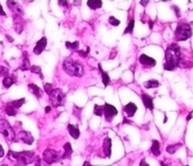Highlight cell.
<instances>
[{"label":"cell","mask_w":193,"mask_h":166,"mask_svg":"<svg viewBox=\"0 0 193 166\" xmlns=\"http://www.w3.org/2000/svg\"><path fill=\"white\" fill-rule=\"evenodd\" d=\"M180 56V48L177 44H171L165 50V63H164V70L174 71L178 67Z\"/></svg>","instance_id":"6da1fadb"},{"label":"cell","mask_w":193,"mask_h":166,"mask_svg":"<svg viewBox=\"0 0 193 166\" xmlns=\"http://www.w3.org/2000/svg\"><path fill=\"white\" fill-rule=\"evenodd\" d=\"M8 156L11 160H15V166H25L35 160V153L31 151H24L20 153L10 151Z\"/></svg>","instance_id":"7a4b0ae2"},{"label":"cell","mask_w":193,"mask_h":166,"mask_svg":"<svg viewBox=\"0 0 193 166\" xmlns=\"http://www.w3.org/2000/svg\"><path fill=\"white\" fill-rule=\"evenodd\" d=\"M63 69L66 74L72 76H82L84 75V67L81 63L71 58L66 59L63 63Z\"/></svg>","instance_id":"3957f363"},{"label":"cell","mask_w":193,"mask_h":166,"mask_svg":"<svg viewBox=\"0 0 193 166\" xmlns=\"http://www.w3.org/2000/svg\"><path fill=\"white\" fill-rule=\"evenodd\" d=\"M192 35V30L189 24L186 23H180L176 28L175 36L178 41H186L189 39Z\"/></svg>","instance_id":"277c9868"},{"label":"cell","mask_w":193,"mask_h":166,"mask_svg":"<svg viewBox=\"0 0 193 166\" xmlns=\"http://www.w3.org/2000/svg\"><path fill=\"white\" fill-rule=\"evenodd\" d=\"M0 133H2L8 141H13L16 138L14 129L12 128L10 124L4 119L0 120Z\"/></svg>","instance_id":"5b68a950"},{"label":"cell","mask_w":193,"mask_h":166,"mask_svg":"<svg viewBox=\"0 0 193 166\" xmlns=\"http://www.w3.org/2000/svg\"><path fill=\"white\" fill-rule=\"evenodd\" d=\"M52 104L54 106H61L65 103V94L61 89H53L48 94Z\"/></svg>","instance_id":"8992f818"},{"label":"cell","mask_w":193,"mask_h":166,"mask_svg":"<svg viewBox=\"0 0 193 166\" xmlns=\"http://www.w3.org/2000/svg\"><path fill=\"white\" fill-rule=\"evenodd\" d=\"M61 159H62V156H61L60 153L51 149H47L43 153V159L47 164L58 162Z\"/></svg>","instance_id":"52a82bcc"},{"label":"cell","mask_w":193,"mask_h":166,"mask_svg":"<svg viewBox=\"0 0 193 166\" xmlns=\"http://www.w3.org/2000/svg\"><path fill=\"white\" fill-rule=\"evenodd\" d=\"M104 108V114L105 117V120L107 122H111V121L114 119V117L118 114V110L116 109V107H114L113 105L109 104V103H105Z\"/></svg>","instance_id":"ba28073f"},{"label":"cell","mask_w":193,"mask_h":166,"mask_svg":"<svg viewBox=\"0 0 193 166\" xmlns=\"http://www.w3.org/2000/svg\"><path fill=\"white\" fill-rule=\"evenodd\" d=\"M47 38L46 37H43L41 38L38 42H37L36 46L34 47V49H33V52L36 54V55H40L42 52L44 50V48L47 46Z\"/></svg>","instance_id":"9c48e42d"},{"label":"cell","mask_w":193,"mask_h":166,"mask_svg":"<svg viewBox=\"0 0 193 166\" xmlns=\"http://www.w3.org/2000/svg\"><path fill=\"white\" fill-rule=\"evenodd\" d=\"M139 61L142 65H145V66H150V67H154L155 66V60L154 58L150 57V56H148L146 54H141L140 57H139Z\"/></svg>","instance_id":"30bf717a"},{"label":"cell","mask_w":193,"mask_h":166,"mask_svg":"<svg viewBox=\"0 0 193 166\" xmlns=\"http://www.w3.org/2000/svg\"><path fill=\"white\" fill-rule=\"evenodd\" d=\"M19 140L22 141V142H24L25 144L31 145L33 143V141H34V138H33V136L31 135L30 132L22 131L19 132Z\"/></svg>","instance_id":"8fae6325"},{"label":"cell","mask_w":193,"mask_h":166,"mask_svg":"<svg viewBox=\"0 0 193 166\" xmlns=\"http://www.w3.org/2000/svg\"><path fill=\"white\" fill-rule=\"evenodd\" d=\"M136 110H137V106H136V104H134L133 103H129L128 104H126L124 107V111L126 114V116H129V117H132L135 114Z\"/></svg>","instance_id":"7c38bea8"},{"label":"cell","mask_w":193,"mask_h":166,"mask_svg":"<svg viewBox=\"0 0 193 166\" xmlns=\"http://www.w3.org/2000/svg\"><path fill=\"white\" fill-rule=\"evenodd\" d=\"M143 103H144L145 107H147L150 110H154V102H153V98L151 96L147 95V94H142L141 96Z\"/></svg>","instance_id":"4fadbf2b"},{"label":"cell","mask_w":193,"mask_h":166,"mask_svg":"<svg viewBox=\"0 0 193 166\" xmlns=\"http://www.w3.org/2000/svg\"><path fill=\"white\" fill-rule=\"evenodd\" d=\"M104 152L106 156L110 157L111 156V139L109 137H106L104 141Z\"/></svg>","instance_id":"5bb4252c"},{"label":"cell","mask_w":193,"mask_h":166,"mask_svg":"<svg viewBox=\"0 0 193 166\" xmlns=\"http://www.w3.org/2000/svg\"><path fill=\"white\" fill-rule=\"evenodd\" d=\"M28 89H29V91L32 93L33 95H35V97H37L38 99H40L41 97H42V95H43L42 90H41V89L37 86V85L33 84V83H30L29 85H28Z\"/></svg>","instance_id":"9a60e30c"},{"label":"cell","mask_w":193,"mask_h":166,"mask_svg":"<svg viewBox=\"0 0 193 166\" xmlns=\"http://www.w3.org/2000/svg\"><path fill=\"white\" fill-rule=\"evenodd\" d=\"M68 131H69V133L71 134V136L72 138L75 139H77L80 135V131L77 127H75V125H72L71 124L68 125Z\"/></svg>","instance_id":"2e32d148"},{"label":"cell","mask_w":193,"mask_h":166,"mask_svg":"<svg viewBox=\"0 0 193 166\" xmlns=\"http://www.w3.org/2000/svg\"><path fill=\"white\" fill-rule=\"evenodd\" d=\"M30 62H29V57H28V53L26 51L23 52V63L22 65L20 66V70L21 71H27V70H30Z\"/></svg>","instance_id":"e0dca14e"},{"label":"cell","mask_w":193,"mask_h":166,"mask_svg":"<svg viewBox=\"0 0 193 166\" xmlns=\"http://www.w3.org/2000/svg\"><path fill=\"white\" fill-rule=\"evenodd\" d=\"M151 151L155 156H158L160 155V143L158 140H153V145L151 147Z\"/></svg>","instance_id":"ac0fdd59"},{"label":"cell","mask_w":193,"mask_h":166,"mask_svg":"<svg viewBox=\"0 0 193 166\" xmlns=\"http://www.w3.org/2000/svg\"><path fill=\"white\" fill-rule=\"evenodd\" d=\"M16 77L14 75H11V76H7L3 79V86L5 88H10L12 85L16 83Z\"/></svg>","instance_id":"d6986e66"},{"label":"cell","mask_w":193,"mask_h":166,"mask_svg":"<svg viewBox=\"0 0 193 166\" xmlns=\"http://www.w3.org/2000/svg\"><path fill=\"white\" fill-rule=\"evenodd\" d=\"M87 5L90 9L92 10H97V9H100L102 5V2L101 0H89L87 2Z\"/></svg>","instance_id":"ffe728a7"},{"label":"cell","mask_w":193,"mask_h":166,"mask_svg":"<svg viewBox=\"0 0 193 166\" xmlns=\"http://www.w3.org/2000/svg\"><path fill=\"white\" fill-rule=\"evenodd\" d=\"M98 69H100V72H101V74L102 83H104V87H106V86H107V85L109 84V82H110V78H109V76H108V75H107V72L102 70V68H101V65H98Z\"/></svg>","instance_id":"44dd1931"},{"label":"cell","mask_w":193,"mask_h":166,"mask_svg":"<svg viewBox=\"0 0 193 166\" xmlns=\"http://www.w3.org/2000/svg\"><path fill=\"white\" fill-rule=\"evenodd\" d=\"M25 103V99H20V100H13V102H10L8 103L7 104L10 105L13 108H15L16 110H18L19 107L22 106V104Z\"/></svg>","instance_id":"7402d4cb"},{"label":"cell","mask_w":193,"mask_h":166,"mask_svg":"<svg viewBox=\"0 0 193 166\" xmlns=\"http://www.w3.org/2000/svg\"><path fill=\"white\" fill-rule=\"evenodd\" d=\"M64 150H65V153L64 155L62 156V159H69L72 153V148L71 146V143H66L64 145Z\"/></svg>","instance_id":"603a6c76"},{"label":"cell","mask_w":193,"mask_h":166,"mask_svg":"<svg viewBox=\"0 0 193 166\" xmlns=\"http://www.w3.org/2000/svg\"><path fill=\"white\" fill-rule=\"evenodd\" d=\"M159 85H160V83H159L158 80L152 79V80H148V81H146L144 83V87L148 88V89H150V88H157V87L159 86Z\"/></svg>","instance_id":"cb8c5ba5"},{"label":"cell","mask_w":193,"mask_h":166,"mask_svg":"<svg viewBox=\"0 0 193 166\" xmlns=\"http://www.w3.org/2000/svg\"><path fill=\"white\" fill-rule=\"evenodd\" d=\"M104 105L95 104V107H94V114L97 116H100V117L102 116V114H104Z\"/></svg>","instance_id":"d4e9b609"},{"label":"cell","mask_w":193,"mask_h":166,"mask_svg":"<svg viewBox=\"0 0 193 166\" xmlns=\"http://www.w3.org/2000/svg\"><path fill=\"white\" fill-rule=\"evenodd\" d=\"M182 146V144H176V145H170L166 148V151L169 153H175L176 152L178 151V149Z\"/></svg>","instance_id":"484cf974"},{"label":"cell","mask_w":193,"mask_h":166,"mask_svg":"<svg viewBox=\"0 0 193 166\" xmlns=\"http://www.w3.org/2000/svg\"><path fill=\"white\" fill-rule=\"evenodd\" d=\"M5 111L9 116H16V114H18V110H16L15 108H13V107L10 106V105H8V104L6 105Z\"/></svg>","instance_id":"4316f807"},{"label":"cell","mask_w":193,"mask_h":166,"mask_svg":"<svg viewBox=\"0 0 193 166\" xmlns=\"http://www.w3.org/2000/svg\"><path fill=\"white\" fill-rule=\"evenodd\" d=\"M79 46V43L78 42H75V43H70L67 42L66 43V47L69 48V49H72V50H76L77 48Z\"/></svg>","instance_id":"83f0119b"},{"label":"cell","mask_w":193,"mask_h":166,"mask_svg":"<svg viewBox=\"0 0 193 166\" xmlns=\"http://www.w3.org/2000/svg\"><path fill=\"white\" fill-rule=\"evenodd\" d=\"M30 71L33 72V74H39L40 75V77L42 78V79L44 78V75L42 74V69H41V67H39V66H32L30 68Z\"/></svg>","instance_id":"f1b7e54d"},{"label":"cell","mask_w":193,"mask_h":166,"mask_svg":"<svg viewBox=\"0 0 193 166\" xmlns=\"http://www.w3.org/2000/svg\"><path fill=\"white\" fill-rule=\"evenodd\" d=\"M133 28H134V21L133 19H131V21H129V25L128 27L126 28V30L124 32V34H128V33H132V31H133Z\"/></svg>","instance_id":"f546056e"},{"label":"cell","mask_w":193,"mask_h":166,"mask_svg":"<svg viewBox=\"0 0 193 166\" xmlns=\"http://www.w3.org/2000/svg\"><path fill=\"white\" fill-rule=\"evenodd\" d=\"M8 75H9V71H8V69L3 67V66H0V76H2V77H7Z\"/></svg>","instance_id":"4dcf8cb0"},{"label":"cell","mask_w":193,"mask_h":166,"mask_svg":"<svg viewBox=\"0 0 193 166\" xmlns=\"http://www.w3.org/2000/svg\"><path fill=\"white\" fill-rule=\"evenodd\" d=\"M108 21L113 26H118L119 24H120V21H119V19H117L116 18H114V17H110L109 19H108Z\"/></svg>","instance_id":"1f68e13d"},{"label":"cell","mask_w":193,"mask_h":166,"mask_svg":"<svg viewBox=\"0 0 193 166\" xmlns=\"http://www.w3.org/2000/svg\"><path fill=\"white\" fill-rule=\"evenodd\" d=\"M44 91H46L47 94H49L52 90H53V88H52V85L51 84H49V83H46L44 84Z\"/></svg>","instance_id":"d6a6232c"},{"label":"cell","mask_w":193,"mask_h":166,"mask_svg":"<svg viewBox=\"0 0 193 166\" xmlns=\"http://www.w3.org/2000/svg\"><path fill=\"white\" fill-rule=\"evenodd\" d=\"M89 52H90V48H89V47H87V50H86V51H84V50H80V51H78V53H79V55H80V56H82V57H87V55H88Z\"/></svg>","instance_id":"836d02e7"},{"label":"cell","mask_w":193,"mask_h":166,"mask_svg":"<svg viewBox=\"0 0 193 166\" xmlns=\"http://www.w3.org/2000/svg\"><path fill=\"white\" fill-rule=\"evenodd\" d=\"M173 10H175L176 12V15H177L178 18H180V9L178 8V6H173Z\"/></svg>","instance_id":"e575fe53"},{"label":"cell","mask_w":193,"mask_h":166,"mask_svg":"<svg viewBox=\"0 0 193 166\" xmlns=\"http://www.w3.org/2000/svg\"><path fill=\"white\" fill-rule=\"evenodd\" d=\"M35 166H42V160H41L40 157H37V159H36Z\"/></svg>","instance_id":"d590c367"},{"label":"cell","mask_w":193,"mask_h":166,"mask_svg":"<svg viewBox=\"0 0 193 166\" xmlns=\"http://www.w3.org/2000/svg\"><path fill=\"white\" fill-rule=\"evenodd\" d=\"M140 166H150L149 164H148L147 162H146V160L145 159H142L141 161H140V164H139Z\"/></svg>","instance_id":"8d00e7d4"},{"label":"cell","mask_w":193,"mask_h":166,"mask_svg":"<svg viewBox=\"0 0 193 166\" xmlns=\"http://www.w3.org/2000/svg\"><path fill=\"white\" fill-rule=\"evenodd\" d=\"M4 149L2 148V146L0 145V157H2V156H4Z\"/></svg>","instance_id":"74e56055"},{"label":"cell","mask_w":193,"mask_h":166,"mask_svg":"<svg viewBox=\"0 0 193 166\" xmlns=\"http://www.w3.org/2000/svg\"><path fill=\"white\" fill-rule=\"evenodd\" d=\"M59 5H64V6H68V2L67 1H59L58 2Z\"/></svg>","instance_id":"f35d334b"},{"label":"cell","mask_w":193,"mask_h":166,"mask_svg":"<svg viewBox=\"0 0 193 166\" xmlns=\"http://www.w3.org/2000/svg\"><path fill=\"white\" fill-rule=\"evenodd\" d=\"M6 15V14H5V12L3 11L1 5H0V15Z\"/></svg>","instance_id":"ab89813d"},{"label":"cell","mask_w":193,"mask_h":166,"mask_svg":"<svg viewBox=\"0 0 193 166\" xmlns=\"http://www.w3.org/2000/svg\"><path fill=\"white\" fill-rule=\"evenodd\" d=\"M83 166H91V163H90L89 161H85L84 164H83Z\"/></svg>","instance_id":"60d3db41"},{"label":"cell","mask_w":193,"mask_h":166,"mask_svg":"<svg viewBox=\"0 0 193 166\" xmlns=\"http://www.w3.org/2000/svg\"><path fill=\"white\" fill-rule=\"evenodd\" d=\"M140 3L142 4V5H143V6H146V5H147V4H148V3H149V1H141Z\"/></svg>","instance_id":"b9f144b4"},{"label":"cell","mask_w":193,"mask_h":166,"mask_svg":"<svg viewBox=\"0 0 193 166\" xmlns=\"http://www.w3.org/2000/svg\"><path fill=\"white\" fill-rule=\"evenodd\" d=\"M51 110V107L50 106H47V108H46V112L47 113V112H49Z\"/></svg>","instance_id":"7bdbcfd3"},{"label":"cell","mask_w":193,"mask_h":166,"mask_svg":"<svg viewBox=\"0 0 193 166\" xmlns=\"http://www.w3.org/2000/svg\"><path fill=\"white\" fill-rule=\"evenodd\" d=\"M7 39H8V41H9V42H13V41H14V40L12 39V38L10 37V36H7Z\"/></svg>","instance_id":"ee69618b"},{"label":"cell","mask_w":193,"mask_h":166,"mask_svg":"<svg viewBox=\"0 0 193 166\" xmlns=\"http://www.w3.org/2000/svg\"><path fill=\"white\" fill-rule=\"evenodd\" d=\"M167 122V117L165 116V118H164V123H166Z\"/></svg>","instance_id":"f6af8a7d"},{"label":"cell","mask_w":193,"mask_h":166,"mask_svg":"<svg viewBox=\"0 0 193 166\" xmlns=\"http://www.w3.org/2000/svg\"><path fill=\"white\" fill-rule=\"evenodd\" d=\"M1 166H8L7 164H3V165H1Z\"/></svg>","instance_id":"bcb514c9"},{"label":"cell","mask_w":193,"mask_h":166,"mask_svg":"<svg viewBox=\"0 0 193 166\" xmlns=\"http://www.w3.org/2000/svg\"><path fill=\"white\" fill-rule=\"evenodd\" d=\"M184 166H188V165H184Z\"/></svg>","instance_id":"7dc6e473"}]
</instances>
